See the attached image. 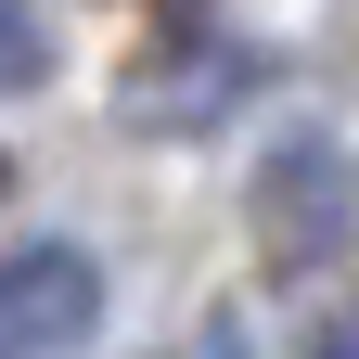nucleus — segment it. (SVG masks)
<instances>
[{
    "instance_id": "1",
    "label": "nucleus",
    "mask_w": 359,
    "mask_h": 359,
    "mask_svg": "<svg viewBox=\"0 0 359 359\" xmlns=\"http://www.w3.org/2000/svg\"><path fill=\"white\" fill-rule=\"evenodd\" d=\"M90 346H103V269H90V244L0 257V359H90Z\"/></svg>"
},
{
    "instance_id": "2",
    "label": "nucleus",
    "mask_w": 359,
    "mask_h": 359,
    "mask_svg": "<svg viewBox=\"0 0 359 359\" xmlns=\"http://www.w3.org/2000/svg\"><path fill=\"white\" fill-rule=\"evenodd\" d=\"M257 231L283 244V257H334V244H346V154L321 142V128L257 180Z\"/></svg>"
},
{
    "instance_id": "3",
    "label": "nucleus",
    "mask_w": 359,
    "mask_h": 359,
    "mask_svg": "<svg viewBox=\"0 0 359 359\" xmlns=\"http://www.w3.org/2000/svg\"><path fill=\"white\" fill-rule=\"evenodd\" d=\"M39 77H52V39H39L26 0H0V90H39Z\"/></svg>"
}]
</instances>
